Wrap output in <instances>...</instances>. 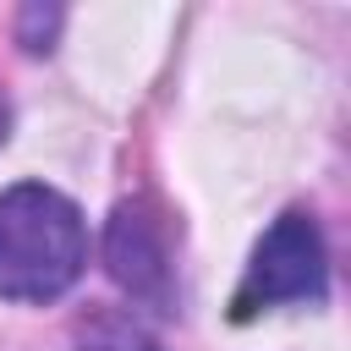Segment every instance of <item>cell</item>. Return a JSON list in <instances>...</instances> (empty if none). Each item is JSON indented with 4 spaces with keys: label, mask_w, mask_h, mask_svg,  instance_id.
Returning a JSON list of instances; mask_svg holds the SVG:
<instances>
[{
    "label": "cell",
    "mask_w": 351,
    "mask_h": 351,
    "mask_svg": "<svg viewBox=\"0 0 351 351\" xmlns=\"http://www.w3.org/2000/svg\"><path fill=\"white\" fill-rule=\"evenodd\" d=\"M104 269L110 280L154 313H176V258H170V230L165 214L148 197H126L115 203L110 225H104Z\"/></svg>",
    "instance_id": "3957f363"
},
{
    "label": "cell",
    "mask_w": 351,
    "mask_h": 351,
    "mask_svg": "<svg viewBox=\"0 0 351 351\" xmlns=\"http://www.w3.org/2000/svg\"><path fill=\"white\" fill-rule=\"evenodd\" d=\"M5 126H11V110H5V99H0V143H5Z\"/></svg>",
    "instance_id": "8992f818"
},
{
    "label": "cell",
    "mask_w": 351,
    "mask_h": 351,
    "mask_svg": "<svg viewBox=\"0 0 351 351\" xmlns=\"http://www.w3.org/2000/svg\"><path fill=\"white\" fill-rule=\"evenodd\" d=\"M329 296V252H324V230L307 208H285L263 241L252 247V263L230 296V318L247 324L263 307L280 302H324Z\"/></svg>",
    "instance_id": "7a4b0ae2"
},
{
    "label": "cell",
    "mask_w": 351,
    "mask_h": 351,
    "mask_svg": "<svg viewBox=\"0 0 351 351\" xmlns=\"http://www.w3.org/2000/svg\"><path fill=\"white\" fill-rule=\"evenodd\" d=\"M55 27H60V11H55V5H49V11H44V5H27V11H22V49H27V55H44L49 38H55Z\"/></svg>",
    "instance_id": "5b68a950"
},
{
    "label": "cell",
    "mask_w": 351,
    "mask_h": 351,
    "mask_svg": "<svg viewBox=\"0 0 351 351\" xmlns=\"http://www.w3.org/2000/svg\"><path fill=\"white\" fill-rule=\"evenodd\" d=\"M77 351H165L154 329H143L132 313L121 307H93L77 318V335H71Z\"/></svg>",
    "instance_id": "277c9868"
},
{
    "label": "cell",
    "mask_w": 351,
    "mask_h": 351,
    "mask_svg": "<svg viewBox=\"0 0 351 351\" xmlns=\"http://www.w3.org/2000/svg\"><path fill=\"white\" fill-rule=\"evenodd\" d=\"M88 269L82 208L44 186L16 181L0 192V296L5 302H55Z\"/></svg>",
    "instance_id": "6da1fadb"
}]
</instances>
